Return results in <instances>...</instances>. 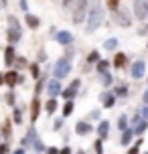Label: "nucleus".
<instances>
[{
  "instance_id": "nucleus-1",
  "label": "nucleus",
  "mask_w": 148,
  "mask_h": 154,
  "mask_svg": "<svg viewBox=\"0 0 148 154\" xmlns=\"http://www.w3.org/2000/svg\"><path fill=\"white\" fill-rule=\"evenodd\" d=\"M103 23V6L100 4V0H94V4L89 8V14H87V35H91V32Z\"/></svg>"
},
{
  "instance_id": "nucleus-2",
  "label": "nucleus",
  "mask_w": 148,
  "mask_h": 154,
  "mask_svg": "<svg viewBox=\"0 0 148 154\" xmlns=\"http://www.w3.org/2000/svg\"><path fill=\"white\" fill-rule=\"evenodd\" d=\"M8 31H6V38L8 45H16L20 38H23V29H20V23L16 20L14 16H8Z\"/></svg>"
},
{
  "instance_id": "nucleus-3",
  "label": "nucleus",
  "mask_w": 148,
  "mask_h": 154,
  "mask_svg": "<svg viewBox=\"0 0 148 154\" xmlns=\"http://www.w3.org/2000/svg\"><path fill=\"white\" fill-rule=\"evenodd\" d=\"M89 14V0H75V8H73V16L71 20L73 24H81Z\"/></svg>"
},
{
  "instance_id": "nucleus-4",
  "label": "nucleus",
  "mask_w": 148,
  "mask_h": 154,
  "mask_svg": "<svg viewBox=\"0 0 148 154\" xmlns=\"http://www.w3.org/2000/svg\"><path fill=\"white\" fill-rule=\"evenodd\" d=\"M69 73H71V61L67 57H63V59H59V61L55 63V71H53L55 79H63V77H67Z\"/></svg>"
},
{
  "instance_id": "nucleus-5",
  "label": "nucleus",
  "mask_w": 148,
  "mask_h": 154,
  "mask_svg": "<svg viewBox=\"0 0 148 154\" xmlns=\"http://www.w3.org/2000/svg\"><path fill=\"white\" fill-rule=\"evenodd\" d=\"M79 87H81V79H73L69 83V87H65L61 91V95H63V100H67V101H73V97L79 93Z\"/></svg>"
},
{
  "instance_id": "nucleus-6",
  "label": "nucleus",
  "mask_w": 148,
  "mask_h": 154,
  "mask_svg": "<svg viewBox=\"0 0 148 154\" xmlns=\"http://www.w3.org/2000/svg\"><path fill=\"white\" fill-rule=\"evenodd\" d=\"M134 16L138 20L148 18V0H134Z\"/></svg>"
},
{
  "instance_id": "nucleus-7",
  "label": "nucleus",
  "mask_w": 148,
  "mask_h": 154,
  "mask_svg": "<svg viewBox=\"0 0 148 154\" xmlns=\"http://www.w3.org/2000/svg\"><path fill=\"white\" fill-rule=\"evenodd\" d=\"M114 18H116V23L120 24V26H124V29H128V26L132 24V16L128 14V10H124V8H118L116 12H114Z\"/></svg>"
},
{
  "instance_id": "nucleus-8",
  "label": "nucleus",
  "mask_w": 148,
  "mask_h": 154,
  "mask_svg": "<svg viewBox=\"0 0 148 154\" xmlns=\"http://www.w3.org/2000/svg\"><path fill=\"white\" fill-rule=\"evenodd\" d=\"M144 73H146V63L144 61H134L132 65H130V75H132L134 79H142Z\"/></svg>"
},
{
  "instance_id": "nucleus-9",
  "label": "nucleus",
  "mask_w": 148,
  "mask_h": 154,
  "mask_svg": "<svg viewBox=\"0 0 148 154\" xmlns=\"http://www.w3.org/2000/svg\"><path fill=\"white\" fill-rule=\"evenodd\" d=\"M45 89H47V93H49V97H57V95H61V83H59V79H49L47 81V87H45Z\"/></svg>"
},
{
  "instance_id": "nucleus-10",
  "label": "nucleus",
  "mask_w": 148,
  "mask_h": 154,
  "mask_svg": "<svg viewBox=\"0 0 148 154\" xmlns=\"http://www.w3.org/2000/svg\"><path fill=\"white\" fill-rule=\"evenodd\" d=\"M55 38H57V43L63 47H71L73 45V35H71L69 31H59L57 35H55Z\"/></svg>"
},
{
  "instance_id": "nucleus-11",
  "label": "nucleus",
  "mask_w": 148,
  "mask_h": 154,
  "mask_svg": "<svg viewBox=\"0 0 148 154\" xmlns=\"http://www.w3.org/2000/svg\"><path fill=\"white\" fill-rule=\"evenodd\" d=\"M16 61V51H14V45H8L6 49H4V65H8V67H12Z\"/></svg>"
},
{
  "instance_id": "nucleus-12",
  "label": "nucleus",
  "mask_w": 148,
  "mask_h": 154,
  "mask_svg": "<svg viewBox=\"0 0 148 154\" xmlns=\"http://www.w3.org/2000/svg\"><path fill=\"white\" fill-rule=\"evenodd\" d=\"M37 142H39L37 130H35V126H31V128H29V132H26V138L23 140V146H29V144H32V146H37Z\"/></svg>"
},
{
  "instance_id": "nucleus-13",
  "label": "nucleus",
  "mask_w": 148,
  "mask_h": 154,
  "mask_svg": "<svg viewBox=\"0 0 148 154\" xmlns=\"http://www.w3.org/2000/svg\"><path fill=\"white\" fill-rule=\"evenodd\" d=\"M94 132V126L87 122H77L75 124V134H79V136H87V134H91Z\"/></svg>"
},
{
  "instance_id": "nucleus-14",
  "label": "nucleus",
  "mask_w": 148,
  "mask_h": 154,
  "mask_svg": "<svg viewBox=\"0 0 148 154\" xmlns=\"http://www.w3.org/2000/svg\"><path fill=\"white\" fill-rule=\"evenodd\" d=\"M101 106H103L106 109H112L114 106H116V95H114V93H109V91L101 93Z\"/></svg>"
},
{
  "instance_id": "nucleus-15",
  "label": "nucleus",
  "mask_w": 148,
  "mask_h": 154,
  "mask_svg": "<svg viewBox=\"0 0 148 154\" xmlns=\"http://www.w3.org/2000/svg\"><path fill=\"white\" fill-rule=\"evenodd\" d=\"M39 114H41V100H39V95H35L31 101V120L32 122H37Z\"/></svg>"
},
{
  "instance_id": "nucleus-16",
  "label": "nucleus",
  "mask_w": 148,
  "mask_h": 154,
  "mask_svg": "<svg viewBox=\"0 0 148 154\" xmlns=\"http://www.w3.org/2000/svg\"><path fill=\"white\" fill-rule=\"evenodd\" d=\"M24 20H26V26L32 29V31H37V29L41 26V18H39V16H35V14H31V12H26Z\"/></svg>"
},
{
  "instance_id": "nucleus-17",
  "label": "nucleus",
  "mask_w": 148,
  "mask_h": 154,
  "mask_svg": "<svg viewBox=\"0 0 148 154\" xmlns=\"http://www.w3.org/2000/svg\"><path fill=\"white\" fill-rule=\"evenodd\" d=\"M109 134V122L108 120H101L100 124H97V136H100L101 140H106Z\"/></svg>"
},
{
  "instance_id": "nucleus-18",
  "label": "nucleus",
  "mask_w": 148,
  "mask_h": 154,
  "mask_svg": "<svg viewBox=\"0 0 148 154\" xmlns=\"http://www.w3.org/2000/svg\"><path fill=\"white\" fill-rule=\"evenodd\" d=\"M126 63H128V55H126V53H116L112 65H114L116 69H122V67H126Z\"/></svg>"
},
{
  "instance_id": "nucleus-19",
  "label": "nucleus",
  "mask_w": 148,
  "mask_h": 154,
  "mask_svg": "<svg viewBox=\"0 0 148 154\" xmlns=\"http://www.w3.org/2000/svg\"><path fill=\"white\" fill-rule=\"evenodd\" d=\"M4 77H6V85H10V87H14V85L20 81L18 71H8V73H4Z\"/></svg>"
},
{
  "instance_id": "nucleus-20",
  "label": "nucleus",
  "mask_w": 148,
  "mask_h": 154,
  "mask_svg": "<svg viewBox=\"0 0 148 154\" xmlns=\"http://www.w3.org/2000/svg\"><path fill=\"white\" fill-rule=\"evenodd\" d=\"M114 95H118V97H128V95H130V87H128V85H116V87H114Z\"/></svg>"
},
{
  "instance_id": "nucleus-21",
  "label": "nucleus",
  "mask_w": 148,
  "mask_h": 154,
  "mask_svg": "<svg viewBox=\"0 0 148 154\" xmlns=\"http://www.w3.org/2000/svg\"><path fill=\"white\" fill-rule=\"evenodd\" d=\"M57 108H59V106H57V100H55V97H49L47 103H45V112L51 116V114H55V112H57Z\"/></svg>"
},
{
  "instance_id": "nucleus-22",
  "label": "nucleus",
  "mask_w": 148,
  "mask_h": 154,
  "mask_svg": "<svg viewBox=\"0 0 148 154\" xmlns=\"http://www.w3.org/2000/svg\"><path fill=\"white\" fill-rule=\"evenodd\" d=\"M146 128H148V120H144V118H142L138 124H134V134H138V136H140V134H144V132H146Z\"/></svg>"
},
{
  "instance_id": "nucleus-23",
  "label": "nucleus",
  "mask_w": 148,
  "mask_h": 154,
  "mask_svg": "<svg viewBox=\"0 0 148 154\" xmlns=\"http://www.w3.org/2000/svg\"><path fill=\"white\" fill-rule=\"evenodd\" d=\"M109 65H112V61H108V59H100V61L95 63V71H97V73H106Z\"/></svg>"
},
{
  "instance_id": "nucleus-24",
  "label": "nucleus",
  "mask_w": 148,
  "mask_h": 154,
  "mask_svg": "<svg viewBox=\"0 0 148 154\" xmlns=\"http://www.w3.org/2000/svg\"><path fill=\"white\" fill-rule=\"evenodd\" d=\"M132 136H134V130H124V132H122V140H120V144H122V146H128V144L132 142Z\"/></svg>"
},
{
  "instance_id": "nucleus-25",
  "label": "nucleus",
  "mask_w": 148,
  "mask_h": 154,
  "mask_svg": "<svg viewBox=\"0 0 148 154\" xmlns=\"http://www.w3.org/2000/svg\"><path fill=\"white\" fill-rule=\"evenodd\" d=\"M73 109H75V106H73V101H65V103H63V109H61L63 118H69V116L73 114Z\"/></svg>"
},
{
  "instance_id": "nucleus-26",
  "label": "nucleus",
  "mask_w": 148,
  "mask_h": 154,
  "mask_svg": "<svg viewBox=\"0 0 148 154\" xmlns=\"http://www.w3.org/2000/svg\"><path fill=\"white\" fill-rule=\"evenodd\" d=\"M47 87V79L45 77H41V79H37V87H35V95H39V93H43V89Z\"/></svg>"
},
{
  "instance_id": "nucleus-27",
  "label": "nucleus",
  "mask_w": 148,
  "mask_h": 154,
  "mask_svg": "<svg viewBox=\"0 0 148 154\" xmlns=\"http://www.w3.org/2000/svg\"><path fill=\"white\" fill-rule=\"evenodd\" d=\"M118 47V38L112 37V38H106V43H103V49L106 51H112V49H116Z\"/></svg>"
},
{
  "instance_id": "nucleus-28",
  "label": "nucleus",
  "mask_w": 148,
  "mask_h": 154,
  "mask_svg": "<svg viewBox=\"0 0 148 154\" xmlns=\"http://www.w3.org/2000/svg\"><path fill=\"white\" fill-rule=\"evenodd\" d=\"M29 71H31V75H32V79H41L39 63H31V65H29Z\"/></svg>"
},
{
  "instance_id": "nucleus-29",
  "label": "nucleus",
  "mask_w": 148,
  "mask_h": 154,
  "mask_svg": "<svg viewBox=\"0 0 148 154\" xmlns=\"http://www.w3.org/2000/svg\"><path fill=\"white\" fill-rule=\"evenodd\" d=\"M118 128L124 132V130H128V116L126 114H122L120 118H118Z\"/></svg>"
},
{
  "instance_id": "nucleus-30",
  "label": "nucleus",
  "mask_w": 148,
  "mask_h": 154,
  "mask_svg": "<svg viewBox=\"0 0 148 154\" xmlns=\"http://www.w3.org/2000/svg\"><path fill=\"white\" fill-rule=\"evenodd\" d=\"M101 83L106 85V87H109V85L114 83V77H112V73H108V71H106V73H101Z\"/></svg>"
},
{
  "instance_id": "nucleus-31",
  "label": "nucleus",
  "mask_w": 148,
  "mask_h": 154,
  "mask_svg": "<svg viewBox=\"0 0 148 154\" xmlns=\"http://www.w3.org/2000/svg\"><path fill=\"white\" fill-rule=\"evenodd\" d=\"M97 61H100V51H91V53L87 55V63L89 65H95Z\"/></svg>"
},
{
  "instance_id": "nucleus-32",
  "label": "nucleus",
  "mask_w": 148,
  "mask_h": 154,
  "mask_svg": "<svg viewBox=\"0 0 148 154\" xmlns=\"http://www.w3.org/2000/svg\"><path fill=\"white\" fill-rule=\"evenodd\" d=\"M106 6H108L112 12H116L118 8H120V0H106Z\"/></svg>"
},
{
  "instance_id": "nucleus-33",
  "label": "nucleus",
  "mask_w": 148,
  "mask_h": 154,
  "mask_svg": "<svg viewBox=\"0 0 148 154\" xmlns=\"http://www.w3.org/2000/svg\"><path fill=\"white\" fill-rule=\"evenodd\" d=\"M6 103L10 106V108H14V103H16V95H14V91H8V93H6Z\"/></svg>"
},
{
  "instance_id": "nucleus-34",
  "label": "nucleus",
  "mask_w": 148,
  "mask_h": 154,
  "mask_svg": "<svg viewBox=\"0 0 148 154\" xmlns=\"http://www.w3.org/2000/svg\"><path fill=\"white\" fill-rule=\"evenodd\" d=\"M12 118H14V124H20L23 122V112L18 108H14V112H12Z\"/></svg>"
},
{
  "instance_id": "nucleus-35",
  "label": "nucleus",
  "mask_w": 148,
  "mask_h": 154,
  "mask_svg": "<svg viewBox=\"0 0 148 154\" xmlns=\"http://www.w3.org/2000/svg\"><path fill=\"white\" fill-rule=\"evenodd\" d=\"M2 136H6V138H10V122H4L2 124Z\"/></svg>"
},
{
  "instance_id": "nucleus-36",
  "label": "nucleus",
  "mask_w": 148,
  "mask_h": 154,
  "mask_svg": "<svg viewBox=\"0 0 148 154\" xmlns=\"http://www.w3.org/2000/svg\"><path fill=\"white\" fill-rule=\"evenodd\" d=\"M101 142H103L101 138H97V140H95V144H94V148H95V154H103V146H101Z\"/></svg>"
},
{
  "instance_id": "nucleus-37",
  "label": "nucleus",
  "mask_w": 148,
  "mask_h": 154,
  "mask_svg": "<svg viewBox=\"0 0 148 154\" xmlns=\"http://www.w3.org/2000/svg\"><path fill=\"white\" fill-rule=\"evenodd\" d=\"M140 144H142V140H138V142H134V146L128 150V154H138V148H140Z\"/></svg>"
},
{
  "instance_id": "nucleus-38",
  "label": "nucleus",
  "mask_w": 148,
  "mask_h": 154,
  "mask_svg": "<svg viewBox=\"0 0 148 154\" xmlns=\"http://www.w3.org/2000/svg\"><path fill=\"white\" fill-rule=\"evenodd\" d=\"M63 120H65L63 116H61V118H57V120H55V124H53V128H55V130H61V126H63Z\"/></svg>"
},
{
  "instance_id": "nucleus-39",
  "label": "nucleus",
  "mask_w": 148,
  "mask_h": 154,
  "mask_svg": "<svg viewBox=\"0 0 148 154\" xmlns=\"http://www.w3.org/2000/svg\"><path fill=\"white\" fill-rule=\"evenodd\" d=\"M16 67H26V59L24 57H16Z\"/></svg>"
},
{
  "instance_id": "nucleus-40",
  "label": "nucleus",
  "mask_w": 148,
  "mask_h": 154,
  "mask_svg": "<svg viewBox=\"0 0 148 154\" xmlns=\"http://www.w3.org/2000/svg\"><path fill=\"white\" fill-rule=\"evenodd\" d=\"M0 154H8V144H6V142L0 144Z\"/></svg>"
},
{
  "instance_id": "nucleus-41",
  "label": "nucleus",
  "mask_w": 148,
  "mask_h": 154,
  "mask_svg": "<svg viewBox=\"0 0 148 154\" xmlns=\"http://www.w3.org/2000/svg\"><path fill=\"white\" fill-rule=\"evenodd\" d=\"M138 35H140V37L148 35V24H146V26H140V29H138Z\"/></svg>"
},
{
  "instance_id": "nucleus-42",
  "label": "nucleus",
  "mask_w": 148,
  "mask_h": 154,
  "mask_svg": "<svg viewBox=\"0 0 148 154\" xmlns=\"http://www.w3.org/2000/svg\"><path fill=\"white\" fill-rule=\"evenodd\" d=\"M45 154H59V150H57L55 146H49L47 150H45Z\"/></svg>"
},
{
  "instance_id": "nucleus-43",
  "label": "nucleus",
  "mask_w": 148,
  "mask_h": 154,
  "mask_svg": "<svg viewBox=\"0 0 148 154\" xmlns=\"http://www.w3.org/2000/svg\"><path fill=\"white\" fill-rule=\"evenodd\" d=\"M140 116L144 118V120H148V106H144V108L140 109Z\"/></svg>"
},
{
  "instance_id": "nucleus-44",
  "label": "nucleus",
  "mask_w": 148,
  "mask_h": 154,
  "mask_svg": "<svg viewBox=\"0 0 148 154\" xmlns=\"http://www.w3.org/2000/svg\"><path fill=\"white\" fill-rule=\"evenodd\" d=\"M142 101H144V106H148V89L142 93Z\"/></svg>"
},
{
  "instance_id": "nucleus-45",
  "label": "nucleus",
  "mask_w": 148,
  "mask_h": 154,
  "mask_svg": "<svg viewBox=\"0 0 148 154\" xmlns=\"http://www.w3.org/2000/svg\"><path fill=\"white\" fill-rule=\"evenodd\" d=\"M73 2H75V0H63V8H69Z\"/></svg>"
},
{
  "instance_id": "nucleus-46",
  "label": "nucleus",
  "mask_w": 148,
  "mask_h": 154,
  "mask_svg": "<svg viewBox=\"0 0 148 154\" xmlns=\"http://www.w3.org/2000/svg\"><path fill=\"white\" fill-rule=\"evenodd\" d=\"M59 154H71V148H69V146H65L63 150H59Z\"/></svg>"
},
{
  "instance_id": "nucleus-47",
  "label": "nucleus",
  "mask_w": 148,
  "mask_h": 154,
  "mask_svg": "<svg viewBox=\"0 0 148 154\" xmlns=\"http://www.w3.org/2000/svg\"><path fill=\"white\" fill-rule=\"evenodd\" d=\"M89 118H100V112H97V109H95V112H91V114H89Z\"/></svg>"
},
{
  "instance_id": "nucleus-48",
  "label": "nucleus",
  "mask_w": 148,
  "mask_h": 154,
  "mask_svg": "<svg viewBox=\"0 0 148 154\" xmlns=\"http://www.w3.org/2000/svg\"><path fill=\"white\" fill-rule=\"evenodd\" d=\"M20 8H23V10H26V8H29V6H26V0H20Z\"/></svg>"
},
{
  "instance_id": "nucleus-49",
  "label": "nucleus",
  "mask_w": 148,
  "mask_h": 154,
  "mask_svg": "<svg viewBox=\"0 0 148 154\" xmlns=\"http://www.w3.org/2000/svg\"><path fill=\"white\" fill-rule=\"evenodd\" d=\"M2 83H6V77H4V73H0V85Z\"/></svg>"
},
{
  "instance_id": "nucleus-50",
  "label": "nucleus",
  "mask_w": 148,
  "mask_h": 154,
  "mask_svg": "<svg viewBox=\"0 0 148 154\" xmlns=\"http://www.w3.org/2000/svg\"><path fill=\"white\" fill-rule=\"evenodd\" d=\"M12 154H24V148H16V150H14Z\"/></svg>"
},
{
  "instance_id": "nucleus-51",
  "label": "nucleus",
  "mask_w": 148,
  "mask_h": 154,
  "mask_svg": "<svg viewBox=\"0 0 148 154\" xmlns=\"http://www.w3.org/2000/svg\"><path fill=\"white\" fill-rule=\"evenodd\" d=\"M77 154H85V150H77Z\"/></svg>"
},
{
  "instance_id": "nucleus-52",
  "label": "nucleus",
  "mask_w": 148,
  "mask_h": 154,
  "mask_svg": "<svg viewBox=\"0 0 148 154\" xmlns=\"http://www.w3.org/2000/svg\"><path fill=\"white\" fill-rule=\"evenodd\" d=\"M0 140H2V132H0ZM0 144H2V142H0Z\"/></svg>"
},
{
  "instance_id": "nucleus-53",
  "label": "nucleus",
  "mask_w": 148,
  "mask_h": 154,
  "mask_svg": "<svg viewBox=\"0 0 148 154\" xmlns=\"http://www.w3.org/2000/svg\"><path fill=\"white\" fill-rule=\"evenodd\" d=\"M144 154H148V152H144Z\"/></svg>"
}]
</instances>
